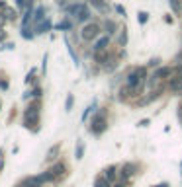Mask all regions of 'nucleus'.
Returning a JSON list of instances; mask_svg holds the SVG:
<instances>
[{
  "label": "nucleus",
  "mask_w": 182,
  "mask_h": 187,
  "mask_svg": "<svg viewBox=\"0 0 182 187\" xmlns=\"http://www.w3.org/2000/svg\"><path fill=\"white\" fill-rule=\"evenodd\" d=\"M80 156H82V144L77 146V158H80Z\"/></svg>",
  "instance_id": "nucleus-13"
},
{
  "label": "nucleus",
  "mask_w": 182,
  "mask_h": 187,
  "mask_svg": "<svg viewBox=\"0 0 182 187\" xmlns=\"http://www.w3.org/2000/svg\"><path fill=\"white\" fill-rule=\"evenodd\" d=\"M145 18H147V14H143V12L139 14V22H145Z\"/></svg>",
  "instance_id": "nucleus-17"
},
{
  "label": "nucleus",
  "mask_w": 182,
  "mask_h": 187,
  "mask_svg": "<svg viewBox=\"0 0 182 187\" xmlns=\"http://www.w3.org/2000/svg\"><path fill=\"white\" fill-rule=\"evenodd\" d=\"M119 43H122V45L125 43V31H122V35H119Z\"/></svg>",
  "instance_id": "nucleus-16"
},
{
  "label": "nucleus",
  "mask_w": 182,
  "mask_h": 187,
  "mask_svg": "<svg viewBox=\"0 0 182 187\" xmlns=\"http://www.w3.org/2000/svg\"><path fill=\"white\" fill-rule=\"evenodd\" d=\"M72 101H74L72 97H69V99H67V109H71V107H72Z\"/></svg>",
  "instance_id": "nucleus-15"
},
{
  "label": "nucleus",
  "mask_w": 182,
  "mask_h": 187,
  "mask_svg": "<svg viewBox=\"0 0 182 187\" xmlns=\"http://www.w3.org/2000/svg\"><path fill=\"white\" fill-rule=\"evenodd\" d=\"M143 76H145V68H135V70L129 74V78H127V84H129L131 88H135V90H141Z\"/></svg>",
  "instance_id": "nucleus-1"
},
{
  "label": "nucleus",
  "mask_w": 182,
  "mask_h": 187,
  "mask_svg": "<svg viewBox=\"0 0 182 187\" xmlns=\"http://www.w3.org/2000/svg\"><path fill=\"white\" fill-rule=\"evenodd\" d=\"M43 14H45V10H43V6H39L37 10H35V19H41V18H43Z\"/></svg>",
  "instance_id": "nucleus-10"
},
{
  "label": "nucleus",
  "mask_w": 182,
  "mask_h": 187,
  "mask_svg": "<svg viewBox=\"0 0 182 187\" xmlns=\"http://www.w3.org/2000/svg\"><path fill=\"white\" fill-rule=\"evenodd\" d=\"M94 6H104V0H92Z\"/></svg>",
  "instance_id": "nucleus-14"
},
{
  "label": "nucleus",
  "mask_w": 182,
  "mask_h": 187,
  "mask_svg": "<svg viewBox=\"0 0 182 187\" xmlns=\"http://www.w3.org/2000/svg\"><path fill=\"white\" fill-rule=\"evenodd\" d=\"M69 10H71V12H77L78 14V19H82V22L90 18V10L84 8V6H71Z\"/></svg>",
  "instance_id": "nucleus-4"
},
{
  "label": "nucleus",
  "mask_w": 182,
  "mask_h": 187,
  "mask_svg": "<svg viewBox=\"0 0 182 187\" xmlns=\"http://www.w3.org/2000/svg\"><path fill=\"white\" fill-rule=\"evenodd\" d=\"M16 2H18V6H24V4H26V0H16Z\"/></svg>",
  "instance_id": "nucleus-18"
},
{
  "label": "nucleus",
  "mask_w": 182,
  "mask_h": 187,
  "mask_svg": "<svg viewBox=\"0 0 182 187\" xmlns=\"http://www.w3.org/2000/svg\"><path fill=\"white\" fill-rule=\"evenodd\" d=\"M63 172H65V166H63V164H57V166H55V174L63 175Z\"/></svg>",
  "instance_id": "nucleus-11"
},
{
  "label": "nucleus",
  "mask_w": 182,
  "mask_h": 187,
  "mask_svg": "<svg viewBox=\"0 0 182 187\" xmlns=\"http://www.w3.org/2000/svg\"><path fill=\"white\" fill-rule=\"evenodd\" d=\"M106 29H108V33H114V29H116V26H114L112 22H106Z\"/></svg>",
  "instance_id": "nucleus-12"
},
{
  "label": "nucleus",
  "mask_w": 182,
  "mask_h": 187,
  "mask_svg": "<svg viewBox=\"0 0 182 187\" xmlns=\"http://www.w3.org/2000/svg\"><path fill=\"white\" fill-rule=\"evenodd\" d=\"M37 113H39V107L37 105H32V107H27L26 113H24V123H26L27 127H33L35 121H37Z\"/></svg>",
  "instance_id": "nucleus-2"
},
{
  "label": "nucleus",
  "mask_w": 182,
  "mask_h": 187,
  "mask_svg": "<svg viewBox=\"0 0 182 187\" xmlns=\"http://www.w3.org/2000/svg\"><path fill=\"white\" fill-rule=\"evenodd\" d=\"M106 45H108V37H102V39L96 43V49H104Z\"/></svg>",
  "instance_id": "nucleus-9"
},
{
  "label": "nucleus",
  "mask_w": 182,
  "mask_h": 187,
  "mask_svg": "<svg viewBox=\"0 0 182 187\" xmlns=\"http://www.w3.org/2000/svg\"><path fill=\"white\" fill-rule=\"evenodd\" d=\"M106 177H108V179H114V177H116V168H108L106 170Z\"/></svg>",
  "instance_id": "nucleus-8"
},
{
  "label": "nucleus",
  "mask_w": 182,
  "mask_h": 187,
  "mask_svg": "<svg viewBox=\"0 0 182 187\" xmlns=\"http://www.w3.org/2000/svg\"><path fill=\"white\" fill-rule=\"evenodd\" d=\"M96 187H110V179H108V177L98 179V181H96Z\"/></svg>",
  "instance_id": "nucleus-7"
},
{
  "label": "nucleus",
  "mask_w": 182,
  "mask_h": 187,
  "mask_svg": "<svg viewBox=\"0 0 182 187\" xmlns=\"http://www.w3.org/2000/svg\"><path fill=\"white\" fill-rule=\"evenodd\" d=\"M98 29H100V27H98L96 24H88V26L82 29V37H84V39H94V37H96V33H98Z\"/></svg>",
  "instance_id": "nucleus-3"
},
{
  "label": "nucleus",
  "mask_w": 182,
  "mask_h": 187,
  "mask_svg": "<svg viewBox=\"0 0 182 187\" xmlns=\"http://www.w3.org/2000/svg\"><path fill=\"white\" fill-rule=\"evenodd\" d=\"M39 177H30V179L24 181V187H39Z\"/></svg>",
  "instance_id": "nucleus-6"
},
{
  "label": "nucleus",
  "mask_w": 182,
  "mask_h": 187,
  "mask_svg": "<svg viewBox=\"0 0 182 187\" xmlns=\"http://www.w3.org/2000/svg\"><path fill=\"white\" fill-rule=\"evenodd\" d=\"M2 37H4V33H2V31H0V39H2Z\"/></svg>",
  "instance_id": "nucleus-19"
},
{
  "label": "nucleus",
  "mask_w": 182,
  "mask_h": 187,
  "mask_svg": "<svg viewBox=\"0 0 182 187\" xmlns=\"http://www.w3.org/2000/svg\"><path fill=\"white\" fill-rule=\"evenodd\" d=\"M117 187H125V183H122V185H117Z\"/></svg>",
  "instance_id": "nucleus-20"
},
{
  "label": "nucleus",
  "mask_w": 182,
  "mask_h": 187,
  "mask_svg": "<svg viewBox=\"0 0 182 187\" xmlns=\"http://www.w3.org/2000/svg\"><path fill=\"white\" fill-rule=\"evenodd\" d=\"M92 125H94V127H92V131H94V133H102V131L106 129V123H104V119H102V117H96Z\"/></svg>",
  "instance_id": "nucleus-5"
}]
</instances>
